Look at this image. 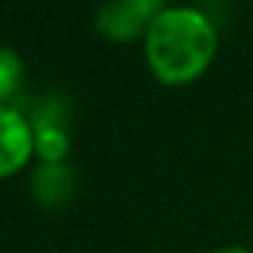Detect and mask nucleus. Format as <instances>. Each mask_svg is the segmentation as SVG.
I'll list each match as a JSON object with an SVG mask.
<instances>
[{
  "instance_id": "obj_1",
  "label": "nucleus",
  "mask_w": 253,
  "mask_h": 253,
  "mask_svg": "<svg viewBox=\"0 0 253 253\" xmlns=\"http://www.w3.org/2000/svg\"><path fill=\"white\" fill-rule=\"evenodd\" d=\"M218 52L212 22L196 8H166L144 33V57L150 71L164 84H188L210 68Z\"/></svg>"
},
{
  "instance_id": "obj_2",
  "label": "nucleus",
  "mask_w": 253,
  "mask_h": 253,
  "mask_svg": "<svg viewBox=\"0 0 253 253\" xmlns=\"http://www.w3.org/2000/svg\"><path fill=\"white\" fill-rule=\"evenodd\" d=\"M33 153V126L11 106H0V180L25 169Z\"/></svg>"
},
{
  "instance_id": "obj_3",
  "label": "nucleus",
  "mask_w": 253,
  "mask_h": 253,
  "mask_svg": "<svg viewBox=\"0 0 253 253\" xmlns=\"http://www.w3.org/2000/svg\"><path fill=\"white\" fill-rule=\"evenodd\" d=\"M147 19L126 0H106L95 11V30L109 41H133L147 33Z\"/></svg>"
},
{
  "instance_id": "obj_4",
  "label": "nucleus",
  "mask_w": 253,
  "mask_h": 253,
  "mask_svg": "<svg viewBox=\"0 0 253 253\" xmlns=\"http://www.w3.org/2000/svg\"><path fill=\"white\" fill-rule=\"evenodd\" d=\"M74 193V171L68 164H39L33 174V196L44 207H60Z\"/></svg>"
},
{
  "instance_id": "obj_5",
  "label": "nucleus",
  "mask_w": 253,
  "mask_h": 253,
  "mask_svg": "<svg viewBox=\"0 0 253 253\" xmlns=\"http://www.w3.org/2000/svg\"><path fill=\"white\" fill-rule=\"evenodd\" d=\"M33 142H36V155L41 158V164H66V155L71 150V139H68L63 126L33 128Z\"/></svg>"
},
{
  "instance_id": "obj_6",
  "label": "nucleus",
  "mask_w": 253,
  "mask_h": 253,
  "mask_svg": "<svg viewBox=\"0 0 253 253\" xmlns=\"http://www.w3.org/2000/svg\"><path fill=\"white\" fill-rule=\"evenodd\" d=\"M22 77H25V68L19 55L11 46H0V106H6V101L19 93Z\"/></svg>"
},
{
  "instance_id": "obj_7",
  "label": "nucleus",
  "mask_w": 253,
  "mask_h": 253,
  "mask_svg": "<svg viewBox=\"0 0 253 253\" xmlns=\"http://www.w3.org/2000/svg\"><path fill=\"white\" fill-rule=\"evenodd\" d=\"M126 3H131L147 22H153L161 11H166V0H126Z\"/></svg>"
},
{
  "instance_id": "obj_8",
  "label": "nucleus",
  "mask_w": 253,
  "mask_h": 253,
  "mask_svg": "<svg viewBox=\"0 0 253 253\" xmlns=\"http://www.w3.org/2000/svg\"><path fill=\"white\" fill-rule=\"evenodd\" d=\"M212 253H251L245 248H223V251H212Z\"/></svg>"
}]
</instances>
